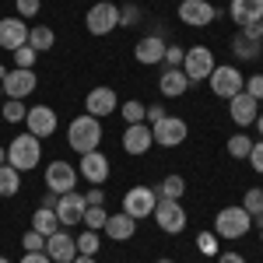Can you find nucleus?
Listing matches in <instances>:
<instances>
[{
    "mask_svg": "<svg viewBox=\"0 0 263 263\" xmlns=\"http://www.w3.org/2000/svg\"><path fill=\"white\" fill-rule=\"evenodd\" d=\"M60 228V218H57V211H49V207H39L35 214H32V232H39V235H53Z\"/></svg>",
    "mask_w": 263,
    "mask_h": 263,
    "instance_id": "28",
    "label": "nucleus"
},
{
    "mask_svg": "<svg viewBox=\"0 0 263 263\" xmlns=\"http://www.w3.org/2000/svg\"><path fill=\"white\" fill-rule=\"evenodd\" d=\"M165 116H168V109H165L162 102H155V105H147V112H144V123H147V126H155V123L165 120Z\"/></svg>",
    "mask_w": 263,
    "mask_h": 263,
    "instance_id": "44",
    "label": "nucleus"
},
{
    "mask_svg": "<svg viewBox=\"0 0 263 263\" xmlns=\"http://www.w3.org/2000/svg\"><path fill=\"white\" fill-rule=\"evenodd\" d=\"M249 147H253V137H249V134H232V137H228V155H232V158H249Z\"/></svg>",
    "mask_w": 263,
    "mask_h": 263,
    "instance_id": "31",
    "label": "nucleus"
},
{
    "mask_svg": "<svg viewBox=\"0 0 263 263\" xmlns=\"http://www.w3.org/2000/svg\"><path fill=\"white\" fill-rule=\"evenodd\" d=\"M256 134H260V137H263V112H260V116H256Z\"/></svg>",
    "mask_w": 263,
    "mask_h": 263,
    "instance_id": "50",
    "label": "nucleus"
},
{
    "mask_svg": "<svg viewBox=\"0 0 263 263\" xmlns=\"http://www.w3.org/2000/svg\"><path fill=\"white\" fill-rule=\"evenodd\" d=\"M109 158L102 155V151H88V155H81V165H78V176H81L84 182H91V186H102V182L109 179Z\"/></svg>",
    "mask_w": 263,
    "mask_h": 263,
    "instance_id": "17",
    "label": "nucleus"
},
{
    "mask_svg": "<svg viewBox=\"0 0 263 263\" xmlns=\"http://www.w3.org/2000/svg\"><path fill=\"white\" fill-rule=\"evenodd\" d=\"M253 224H256V228L263 232V214H260V218H253Z\"/></svg>",
    "mask_w": 263,
    "mask_h": 263,
    "instance_id": "52",
    "label": "nucleus"
},
{
    "mask_svg": "<svg viewBox=\"0 0 263 263\" xmlns=\"http://www.w3.org/2000/svg\"><path fill=\"white\" fill-rule=\"evenodd\" d=\"M25 42H28V25H25V18H18V14L0 18V49L14 53L18 46H25Z\"/></svg>",
    "mask_w": 263,
    "mask_h": 263,
    "instance_id": "19",
    "label": "nucleus"
},
{
    "mask_svg": "<svg viewBox=\"0 0 263 263\" xmlns=\"http://www.w3.org/2000/svg\"><path fill=\"white\" fill-rule=\"evenodd\" d=\"M112 242H126V239H134V232H137V218H130V214H109V221L102 228Z\"/></svg>",
    "mask_w": 263,
    "mask_h": 263,
    "instance_id": "23",
    "label": "nucleus"
},
{
    "mask_svg": "<svg viewBox=\"0 0 263 263\" xmlns=\"http://www.w3.org/2000/svg\"><path fill=\"white\" fill-rule=\"evenodd\" d=\"M46 256L53 263H74V256H78V239L67 228H57L53 235H46Z\"/></svg>",
    "mask_w": 263,
    "mask_h": 263,
    "instance_id": "12",
    "label": "nucleus"
},
{
    "mask_svg": "<svg viewBox=\"0 0 263 263\" xmlns=\"http://www.w3.org/2000/svg\"><path fill=\"white\" fill-rule=\"evenodd\" d=\"M74 263H95V256H81V253H78V256H74Z\"/></svg>",
    "mask_w": 263,
    "mask_h": 263,
    "instance_id": "49",
    "label": "nucleus"
},
{
    "mask_svg": "<svg viewBox=\"0 0 263 263\" xmlns=\"http://www.w3.org/2000/svg\"><path fill=\"white\" fill-rule=\"evenodd\" d=\"M151 134H155L158 147H179L190 137V123L182 120V116H165V120H158L151 126Z\"/></svg>",
    "mask_w": 263,
    "mask_h": 263,
    "instance_id": "9",
    "label": "nucleus"
},
{
    "mask_svg": "<svg viewBox=\"0 0 263 263\" xmlns=\"http://www.w3.org/2000/svg\"><path fill=\"white\" fill-rule=\"evenodd\" d=\"M25 116H28V105L21 99H4L0 102V120L4 123H25Z\"/></svg>",
    "mask_w": 263,
    "mask_h": 263,
    "instance_id": "29",
    "label": "nucleus"
},
{
    "mask_svg": "<svg viewBox=\"0 0 263 263\" xmlns=\"http://www.w3.org/2000/svg\"><path fill=\"white\" fill-rule=\"evenodd\" d=\"M25 123H28V134H35L39 141L42 137H53L57 134V109L53 105H32Z\"/></svg>",
    "mask_w": 263,
    "mask_h": 263,
    "instance_id": "18",
    "label": "nucleus"
},
{
    "mask_svg": "<svg viewBox=\"0 0 263 263\" xmlns=\"http://www.w3.org/2000/svg\"><path fill=\"white\" fill-rule=\"evenodd\" d=\"M35 88H39L35 70H21V67H14V70H7V78H4V99H21L25 102Z\"/></svg>",
    "mask_w": 263,
    "mask_h": 263,
    "instance_id": "13",
    "label": "nucleus"
},
{
    "mask_svg": "<svg viewBox=\"0 0 263 263\" xmlns=\"http://www.w3.org/2000/svg\"><path fill=\"white\" fill-rule=\"evenodd\" d=\"M84 203H88V207H105V193L95 186V190H88V193H84Z\"/></svg>",
    "mask_w": 263,
    "mask_h": 263,
    "instance_id": "45",
    "label": "nucleus"
},
{
    "mask_svg": "<svg viewBox=\"0 0 263 263\" xmlns=\"http://www.w3.org/2000/svg\"><path fill=\"white\" fill-rule=\"evenodd\" d=\"M260 242H263V232H260Z\"/></svg>",
    "mask_w": 263,
    "mask_h": 263,
    "instance_id": "58",
    "label": "nucleus"
},
{
    "mask_svg": "<svg viewBox=\"0 0 263 263\" xmlns=\"http://www.w3.org/2000/svg\"><path fill=\"white\" fill-rule=\"evenodd\" d=\"M84 211H88V203H84V193H78V190H70V193H60V200H57V218H60V228L81 224Z\"/></svg>",
    "mask_w": 263,
    "mask_h": 263,
    "instance_id": "15",
    "label": "nucleus"
},
{
    "mask_svg": "<svg viewBox=\"0 0 263 263\" xmlns=\"http://www.w3.org/2000/svg\"><path fill=\"white\" fill-rule=\"evenodd\" d=\"M246 95H253L256 102H263V74H253V78H246Z\"/></svg>",
    "mask_w": 263,
    "mask_h": 263,
    "instance_id": "43",
    "label": "nucleus"
},
{
    "mask_svg": "<svg viewBox=\"0 0 263 263\" xmlns=\"http://www.w3.org/2000/svg\"><path fill=\"white\" fill-rule=\"evenodd\" d=\"M102 249V239H99V232H91V228H84L81 235H78V253L81 256H95Z\"/></svg>",
    "mask_w": 263,
    "mask_h": 263,
    "instance_id": "32",
    "label": "nucleus"
},
{
    "mask_svg": "<svg viewBox=\"0 0 263 263\" xmlns=\"http://www.w3.org/2000/svg\"><path fill=\"white\" fill-rule=\"evenodd\" d=\"M21 190V172L11 165H0V197H14Z\"/></svg>",
    "mask_w": 263,
    "mask_h": 263,
    "instance_id": "30",
    "label": "nucleus"
},
{
    "mask_svg": "<svg viewBox=\"0 0 263 263\" xmlns=\"http://www.w3.org/2000/svg\"><path fill=\"white\" fill-rule=\"evenodd\" d=\"M260 39H263V18H260Z\"/></svg>",
    "mask_w": 263,
    "mask_h": 263,
    "instance_id": "55",
    "label": "nucleus"
},
{
    "mask_svg": "<svg viewBox=\"0 0 263 263\" xmlns=\"http://www.w3.org/2000/svg\"><path fill=\"white\" fill-rule=\"evenodd\" d=\"M67 144H70V151H78V155H88V151H99L102 144V123L95 116H74L70 126H67Z\"/></svg>",
    "mask_w": 263,
    "mask_h": 263,
    "instance_id": "1",
    "label": "nucleus"
},
{
    "mask_svg": "<svg viewBox=\"0 0 263 263\" xmlns=\"http://www.w3.org/2000/svg\"><path fill=\"white\" fill-rule=\"evenodd\" d=\"M42 162V141L35 134H18L14 141L7 144V165L18 172H32Z\"/></svg>",
    "mask_w": 263,
    "mask_h": 263,
    "instance_id": "2",
    "label": "nucleus"
},
{
    "mask_svg": "<svg viewBox=\"0 0 263 263\" xmlns=\"http://www.w3.org/2000/svg\"><path fill=\"white\" fill-rule=\"evenodd\" d=\"M84 28H88L91 35H109L112 28H120V7H116L112 0L91 4L88 14H84Z\"/></svg>",
    "mask_w": 263,
    "mask_h": 263,
    "instance_id": "6",
    "label": "nucleus"
},
{
    "mask_svg": "<svg viewBox=\"0 0 263 263\" xmlns=\"http://www.w3.org/2000/svg\"><path fill=\"white\" fill-rule=\"evenodd\" d=\"M28 46H32L35 53H46V49L57 46V32H53L49 25H32V28H28Z\"/></svg>",
    "mask_w": 263,
    "mask_h": 263,
    "instance_id": "26",
    "label": "nucleus"
},
{
    "mask_svg": "<svg viewBox=\"0 0 263 263\" xmlns=\"http://www.w3.org/2000/svg\"><path fill=\"white\" fill-rule=\"evenodd\" d=\"M120 109V99H116V91L112 88H91L88 91V99H84V112L88 116H95V120H102V116H112Z\"/></svg>",
    "mask_w": 263,
    "mask_h": 263,
    "instance_id": "16",
    "label": "nucleus"
},
{
    "mask_svg": "<svg viewBox=\"0 0 263 263\" xmlns=\"http://www.w3.org/2000/svg\"><path fill=\"white\" fill-rule=\"evenodd\" d=\"M158 91H162V99H179V95L190 91V81H186L182 67H165V74L158 78Z\"/></svg>",
    "mask_w": 263,
    "mask_h": 263,
    "instance_id": "22",
    "label": "nucleus"
},
{
    "mask_svg": "<svg viewBox=\"0 0 263 263\" xmlns=\"http://www.w3.org/2000/svg\"><path fill=\"white\" fill-rule=\"evenodd\" d=\"M14 7H18V18H35L42 11V0H14Z\"/></svg>",
    "mask_w": 263,
    "mask_h": 263,
    "instance_id": "41",
    "label": "nucleus"
},
{
    "mask_svg": "<svg viewBox=\"0 0 263 263\" xmlns=\"http://www.w3.org/2000/svg\"><path fill=\"white\" fill-rule=\"evenodd\" d=\"M0 263H11V260H7V256H0Z\"/></svg>",
    "mask_w": 263,
    "mask_h": 263,
    "instance_id": "56",
    "label": "nucleus"
},
{
    "mask_svg": "<svg viewBox=\"0 0 263 263\" xmlns=\"http://www.w3.org/2000/svg\"><path fill=\"white\" fill-rule=\"evenodd\" d=\"M249 228H253V214L246 211L242 203L221 207L218 218H214V235L218 239H242V235H249Z\"/></svg>",
    "mask_w": 263,
    "mask_h": 263,
    "instance_id": "3",
    "label": "nucleus"
},
{
    "mask_svg": "<svg viewBox=\"0 0 263 263\" xmlns=\"http://www.w3.org/2000/svg\"><path fill=\"white\" fill-rule=\"evenodd\" d=\"M182 57H186V46H176V42H172V46H165V67H182Z\"/></svg>",
    "mask_w": 263,
    "mask_h": 263,
    "instance_id": "40",
    "label": "nucleus"
},
{
    "mask_svg": "<svg viewBox=\"0 0 263 263\" xmlns=\"http://www.w3.org/2000/svg\"><path fill=\"white\" fill-rule=\"evenodd\" d=\"M218 242H221V239H218L214 232H200V235H197V246H200L203 256H218Z\"/></svg>",
    "mask_w": 263,
    "mask_h": 263,
    "instance_id": "39",
    "label": "nucleus"
},
{
    "mask_svg": "<svg viewBox=\"0 0 263 263\" xmlns=\"http://www.w3.org/2000/svg\"><path fill=\"white\" fill-rule=\"evenodd\" d=\"M151 218H155V224L162 228L165 235H179L182 228H186V221H190V218H186V207H182L179 200H158Z\"/></svg>",
    "mask_w": 263,
    "mask_h": 263,
    "instance_id": "8",
    "label": "nucleus"
},
{
    "mask_svg": "<svg viewBox=\"0 0 263 263\" xmlns=\"http://www.w3.org/2000/svg\"><path fill=\"white\" fill-rule=\"evenodd\" d=\"M214 18H218V7L211 0H182L179 4V21L190 28H207Z\"/></svg>",
    "mask_w": 263,
    "mask_h": 263,
    "instance_id": "11",
    "label": "nucleus"
},
{
    "mask_svg": "<svg viewBox=\"0 0 263 263\" xmlns=\"http://www.w3.org/2000/svg\"><path fill=\"white\" fill-rule=\"evenodd\" d=\"M21 263H53V260H49L46 253H25V256H21Z\"/></svg>",
    "mask_w": 263,
    "mask_h": 263,
    "instance_id": "47",
    "label": "nucleus"
},
{
    "mask_svg": "<svg viewBox=\"0 0 263 263\" xmlns=\"http://www.w3.org/2000/svg\"><path fill=\"white\" fill-rule=\"evenodd\" d=\"M141 7L137 4H126V7H120V28H134V25H141Z\"/></svg>",
    "mask_w": 263,
    "mask_h": 263,
    "instance_id": "38",
    "label": "nucleus"
},
{
    "mask_svg": "<svg viewBox=\"0 0 263 263\" xmlns=\"http://www.w3.org/2000/svg\"><path fill=\"white\" fill-rule=\"evenodd\" d=\"M120 112H123V120H126V126H130V123H144L147 105H144L141 99H130V102H120Z\"/></svg>",
    "mask_w": 263,
    "mask_h": 263,
    "instance_id": "33",
    "label": "nucleus"
},
{
    "mask_svg": "<svg viewBox=\"0 0 263 263\" xmlns=\"http://www.w3.org/2000/svg\"><path fill=\"white\" fill-rule=\"evenodd\" d=\"M0 165H7V147H0Z\"/></svg>",
    "mask_w": 263,
    "mask_h": 263,
    "instance_id": "51",
    "label": "nucleus"
},
{
    "mask_svg": "<svg viewBox=\"0 0 263 263\" xmlns=\"http://www.w3.org/2000/svg\"><path fill=\"white\" fill-rule=\"evenodd\" d=\"M232 53H235V60L253 63V60L263 57V42L260 39H246L242 32H235V35H232Z\"/></svg>",
    "mask_w": 263,
    "mask_h": 263,
    "instance_id": "25",
    "label": "nucleus"
},
{
    "mask_svg": "<svg viewBox=\"0 0 263 263\" xmlns=\"http://www.w3.org/2000/svg\"><path fill=\"white\" fill-rule=\"evenodd\" d=\"M228 14L235 25H249V21L263 18V0H232L228 4Z\"/></svg>",
    "mask_w": 263,
    "mask_h": 263,
    "instance_id": "24",
    "label": "nucleus"
},
{
    "mask_svg": "<svg viewBox=\"0 0 263 263\" xmlns=\"http://www.w3.org/2000/svg\"><path fill=\"white\" fill-rule=\"evenodd\" d=\"M242 207L253 214V218H260L263 214V190L260 186H253V190H246V197H242Z\"/></svg>",
    "mask_w": 263,
    "mask_h": 263,
    "instance_id": "36",
    "label": "nucleus"
},
{
    "mask_svg": "<svg viewBox=\"0 0 263 263\" xmlns=\"http://www.w3.org/2000/svg\"><path fill=\"white\" fill-rule=\"evenodd\" d=\"M4 78H7V67H0V84H4Z\"/></svg>",
    "mask_w": 263,
    "mask_h": 263,
    "instance_id": "53",
    "label": "nucleus"
},
{
    "mask_svg": "<svg viewBox=\"0 0 263 263\" xmlns=\"http://www.w3.org/2000/svg\"><path fill=\"white\" fill-rule=\"evenodd\" d=\"M0 95H4V84H0Z\"/></svg>",
    "mask_w": 263,
    "mask_h": 263,
    "instance_id": "57",
    "label": "nucleus"
},
{
    "mask_svg": "<svg viewBox=\"0 0 263 263\" xmlns=\"http://www.w3.org/2000/svg\"><path fill=\"white\" fill-rule=\"evenodd\" d=\"M218 263H246L242 253H218Z\"/></svg>",
    "mask_w": 263,
    "mask_h": 263,
    "instance_id": "48",
    "label": "nucleus"
},
{
    "mask_svg": "<svg viewBox=\"0 0 263 263\" xmlns=\"http://www.w3.org/2000/svg\"><path fill=\"white\" fill-rule=\"evenodd\" d=\"M21 249H25V253H46V235H39V232L28 228V232L21 235Z\"/></svg>",
    "mask_w": 263,
    "mask_h": 263,
    "instance_id": "37",
    "label": "nucleus"
},
{
    "mask_svg": "<svg viewBox=\"0 0 263 263\" xmlns=\"http://www.w3.org/2000/svg\"><path fill=\"white\" fill-rule=\"evenodd\" d=\"M105 221H109V211H105V207H88L84 218H81V224H84V228H91V232H102Z\"/></svg>",
    "mask_w": 263,
    "mask_h": 263,
    "instance_id": "34",
    "label": "nucleus"
},
{
    "mask_svg": "<svg viewBox=\"0 0 263 263\" xmlns=\"http://www.w3.org/2000/svg\"><path fill=\"white\" fill-rule=\"evenodd\" d=\"M57 200H60V197H57L53 190H46V193H42V200H39V207H49V211H57Z\"/></svg>",
    "mask_w": 263,
    "mask_h": 263,
    "instance_id": "46",
    "label": "nucleus"
},
{
    "mask_svg": "<svg viewBox=\"0 0 263 263\" xmlns=\"http://www.w3.org/2000/svg\"><path fill=\"white\" fill-rule=\"evenodd\" d=\"M214 67H218V63H214V49H207V46H186V57H182V74H186V81H190V84L207 81Z\"/></svg>",
    "mask_w": 263,
    "mask_h": 263,
    "instance_id": "4",
    "label": "nucleus"
},
{
    "mask_svg": "<svg viewBox=\"0 0 263 263\" xmlns=\"http://www.w3.org/2000/svg\"><path fill=\"white\" fill-rule=\"evenodd\" d=\"M155 147V134H151V126L147 123H130L126 130H123V151L126 155H134V158H141Z\"/></svg>",
    "mask_w": 263,
    "mask_h": 263,
    "instance_id": "14",
    "label": "nucleus"
},
{
    "mask_svg": "<svg viewBox=\"0 0 263 263\" xmlns=\"http://www.w3.org/2000/svg\"><path fill=\"white\" fill-rule=\"evenodd\" d=\"M78 179H81L78 168H74L70 162H63V158L46 165V190H53L57 197H60V193H70V190L78 186Z\"/></svg>",
    "mask_w": 263,
    "mask_h": 263,
    "instance_id": "10",
    "label": "nucleus"
},
{
    "mask_svg": "<svg viewBox=\"0 0 263 263\" xmlns=\"http://www.w3.org/2000/svg\"><path fill=\"white\" fill-rule=\"evenodd\" d=\"M207 84H211V91H214L218 99L228 102V99H235V95L246 88V74L239 70V67H232V63H221V67H214V70H211Z\"/></svg>",
    "mask_w": 263,
    "mask_h": 263,
    "instance_id": "5",
    "label": "nucleus"
},
{
    "mask_svg": "<svg viewBox=\"0 0 263 263\" xmlns=\"http://www.w3.org/2000/svg\"><path fill=\"white\" fill-rule=\"evenodd\" d=\"M155 203H158L155 186H130L123 193V214H130V218H151Z\"/></svg>",
    "mask_w": 263,
    "mask_h": 263,
    "instance_id": "7",
    "label": "nucleus"
},
{
    "mask_svg": "<svg viewBox=\"0 0 263 263\" xmlns=\"http://www.w3.org/2000/svg\"><path fill=\"white\" fill-rule=\"evenodd\" d=\"M155 193H158V200H182V193H186V179L182 176H165L158 186H155Z\"/></svg>",
    "mask_w": 263,
    "mask_h": 263,
    "instance_id": "27",
    "label": "nucleus"
},
{
    "mask_svg": "<svg viewBox=\"0 0 263 263\" xmlns=\"http://www.w3.org/2000/svg\"><path fill=\"white\" fill-rule=\"evenodd\" d=\"M165 46H168V42L158 39V35H141V42L134 46V57H137V63H144V67H155V63L165 60Z\"/></svg>",
    "mask_w": 263,
    "mask_h": 263,
    "instance_id": "21",
    "label": "nucleus"
},
{
    "mask_svg": "<svg viewBox=\"0 0 263 263\" xmlns=\"http://www.w3.org/2000/svg\"><path fill=\"white\" fill-rule=\"evenodd\" d=\"M246 162L253 165V172H260V176H263V137H260V141H253V147H249V158H246Z\"/></svg>",
    "mask_w": 263,
    "mask_h": 263,
    "instance_id": "42",
    "label": "nucleus"
},
{
    "mask_svg": "<svg viewBox=\"0 0 263 263\" xmlns=\"http://www.w3.org/2000/svg\"><path fill=\"white\" fill-rule=\"evenodd\" d=\"M35 60H39V53H35L28 42L14 49V67H21V70H35Z\"/></svg>",
    "mask_w": 263,
    "mask_h": 263,
    "instance_id": "35",
    "label": "nucleus"
},
{
    "mask_svg": "<svg viewBox=\"0 0 263 263\" xmlns=\"http://www.w3.org/2000/svg\"><path fill=\"white\" fill-rule=\"evenodd\" d=\"M158 263H176V260H168V256H162V260H158Z\"/></svg>",
    "mask_w": 263,
    "mask_h": 263,
    "instance_id": "54",
    "label": "nucleus"
},
{
    "mask_svg": "<svg viewBox=\"0 0 263 263\" xmlns=\"http://www.w3.org/2000/svg\"><path fill=\"white\" fill-rule=\"evenodd\" d=\"M228 116H232L235 126H253L256 116H260V102L253 95H246V91H239L235 99H228Z\"/></svg>",
    "mask_w": 263,
    "mask_h": 263,
    "instance_id": "20",
    "label": "nucleus"
}]
</instances>
